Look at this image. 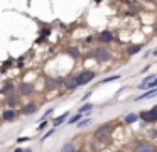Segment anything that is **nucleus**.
Segmentation results:
<instances>
[{"instance_id": "obj_1", "label": "nucleus", "mask_w": 157, "mask_h": 152, "mask_svg": "<svg viewBox=\"0 0 157 152\" xmlns=\"http://www.w3.org/2000/svg\"><path fill=\"white\" fill-rule=\"evenodd\" d=\"M112 132H113V125L112 123L100 125V127L96 128V132H95V138L100 140V142H106V138L112 135Z\"/></svg>"}, {"instance_id": "obj_2", "label": "nucleus", "mask_w": 157, "mask_h": 152, "mask_svg": "<svg viewBox=\"0 0 157 152\" xmlns=\"http://www.w3.org/2000/svg\"><path fill=\"white\" fill-rule=\"evenodd\" d=\"M139 118H142L144 122H149V123L157 122V105H155L154 108H150V110L140 111V113H139Z\"/></svg>"}, {"instance_id": "obj_3", "label": "nucleus", "mask_w": 157, "mask_h": 152, "mask_svg": "<svg viewBox=\"0 0 157 152\" xmlns=\"http://www.w3.org/2000/svg\"><path fill=\"white\" fill-rule=\"evenodd\" d=\"M95 57L100 61V63H108L110 59H112V54H110L108 49H105V47H98V49H95Z\"/></svg>"}, {"instance_id": "obj_4", "label": "nucleus", "mask_w": 157, "mask_h": 152, "mask_svg": "<svg viewBox=\"0 0 157 152\" xmlns=\"http://www.w3.org/2000/svg\"><path fill=\"white\" fill-rule=\"evenodd\" d=\"M76 78H78V84L83 86V84H86V83L95 80V73H93V71H81L79 74H76Z\"/></svg>"}, {"instance_id": "obj_5", "label": "nucleus", "mask_w": 157, "mask_h": 152, "mask_svg": "<svg viewBox=\"0 0 157 152\" xmlns=\"http://www.w3.org/2000/svg\"><path fill=\"white\" fill-rule=\"evenodd\" d=\"M133 150H137V152H154L155 147H154L152 144H149V142H137Z\"/></svg>"}, {"instance_id": "obj_6", "label": "nucleus", "mask_w": 157, "mask_h": 152, "mask_svg": "<svg viewBox=\"0 0 157 152\" xmlns=\"http://www.w3.org/2000/svg\"><path fill=\"white\" fill-rule=\"evenodd\" d=\"M78 86H79V84H78V78H76V74H75V76H68L64 80V88H66V90L75 91Z\"/></svg>"}, {"instance_id": "obj_7", "label": "nucleus", "mask_w": 157, "mask_h": 152, "mask_svg": "<svg viewBox=\"0 0 157 152\" xmlns=\"http://www.w3.org/2000/svg\"><path fill=\"white\" fill-rule=\"evenodd\" d=\"M113 39H115V36H113L110 30H103V32L98 34V41H100V42H103V44H110Z\"/></svg>"}, {"instance_id": "obj_8", "label": "nucleus", "mask_w": 157, "mask_h": 152, "mask_svg": "<svg viewBox=\"0 0 157 152\" xmlns=\"http://www.w3.org/2000/svg\"><path fill=\"white\" fill-rule=\"evenodd\" d=\"M32 91H34V84H32V83H21V84H19V93L24 95V96L31 95Z\"/></svg>"}, {"instance_id": "obj_9", "label": "nucleus", "mask_w": 157, "mask_h": 152, "mask_svg": "<svg viewBox=\"0 0 157 152\" xmlns=\"http://www.w3.org/2000/svg\"><path fill=\"white\" fill-rule=\"evenodd\" d=\"M36 110H37V105L27 103V105H24V107H22L21 113H22V115H31V113H36Z\"/></svg>"}, {"instance_id": "obj_10", "label": "nucleus", "mask_w": 157, "mask_h": 152, "mask_svg": "<svg viewBox=\"0 0 157 152\" xmlns=\"http://www.w3.org/2000/svg\"><path fill=\"white\" fill-rule=\"evenodd\" d=\"M155 95H157V88H149V91H145V93H142L140 96H137L135 101H139V100H147V98H152V96H155Z\"/></svg>"}, {"instance_id": "obj_11", "label": "nucleus", "mask_w": 157, "mask_h": 152, "mask_svg": "<svg viewBox=\"0 0 157 152\" xmlns=\"http://www.w3.org/2000/svg\"><path fill=\"white\" fill-rule=\"evenodd\" d=\"M59 83H61V78H48L46 80V88L48 90H54L56 86H59Z\"/></svg>"}, {"instance_id": "obj_12", "label": "nucleus", "mask_w": 157, "mask_h": 152, "mask_svg": "<svg viewBox=\"0 0 157 152\" xmlns=\"http://www.w3.org/2000/svg\"><path fill=\"white\" fill-rule=\"evenodd\" d=\"M2 117H4V120H5V122H14V120H15V117H17V111H15L14 108H10V110H5Z\"/></svg>"}, {"instance_id": "obj_13", "label": "nucleus", "mask_w": 157, "mask_h": 152, "mask_svg": "<svg viewBox=\"0 0 157 152\" xmlns=\"http://www.w3.org/2000/svg\"><path fill=\"white\" fill-rule=\"evenodd\" d=\"M5 103H7L10 108H15V107L19 105V96H15V95H10V96L7 98V101H5Z\"/></svg>"}, {"instance_id": "obj_14", "label": "nucleus", "mask_w": 157, "mask_h": 152, "mask_svg": "<svg viewBox=\"0 0 157 152\" xmlns=\"http://www.w3.org/2000/svg\"><path fill=\"white\" fill-rule=\"evenodd\" d=\"M137 120H139V113H128L125 118H123L125 123H135Z\"/></svg>"}, {"instance_id": "obj_15", "label": "nucleus", "mask_w": 157, "mask_h": 152, "mask_svg": "<svg viewBox=\"0 0 157 152\" xmlns=\"http://www.w3.org/2000/svg\"><path fill=\"white\" fill-rule=\"evenodd\" d=\"M140 49H142V46H140V44H133V46H130L128 49H127V54H128V56H132V54H137Z\"/></svg>"}, {"instance_id": "obj_16", "label": "nucleus", "mask_w": 157, "mask_h": 152, "mask_svg": "<svg viewBox=\"0 0 157 152\" xmlns=\"http://www.w3.org/2000/svg\"><path fill=\"white\" fill-rule=\"evenodd\" d=\"M66 117H69V113H68V111H66V113H63L59 118H54V127H58V125L64 123V122H66Z\"/></svg>"}, {"instance_id": "obj_17", "label": "nucleus", "mask_w": 157, "mask_h": 152, "mask_svg": "<svg viewBox=\"0 0 157 152\" xmlns=\"http://www.w3.org/2000/svg\"><path fill=\"white\" fill-rule=\"evenodd\" d=\"M2 91H4L5 95H12V93H14V84H12V83H5V86H4V90H2Z\"/></svg>"}, {"instance_id": "obj_18", "label": "nucleus", "mask_w": 157, "mask_h": 152, "mask_svg": "<svg viewBox=\"0 0 157 152\" xmlns=\"http://www.w3.org/2000/svg\"><path fill=\"white\" fill-rule=\"evenodd\" d=\"M93 110V103H85L83 107H79V113H86V111Z\"/></svg>"}, {"instance_id": "obj_19", "label": "nucleus", "mask_w": 157, "mask_h": 152, "mask_svg": "<svg viewBox=\"0 0 157 152\" xmlns=\"http://www.w3.org/2000/svg\"><path fill=\"white\" fill-rule=\"evenodd\" d=\"M61 150H63V152L76 150V145H75V144H66V145H63V147H61Z\"/></svg>"}, {"instance_id": "obj_20", "label": "nucleus", "mask_w": 157, "mask_h": 152, "mask_svg": "<svg viewBox=\"0 0 157 152\" xmlns=\"http://www.w3.org/2000/svg\"><path fill=\"white\" fill-rule=\"evenodd\" d=\"M120 74H113V76H108V78H105V80H101V83H110V81H115V80H120Z\"/></svg>"}, {"instance_id": "obj_21", "label": "nucleus", "mask_w": 157, "mask_h": 152, "mask_svg": "<svg viewBox=\"0 0 157 152\" xmlns=\"http://www.w3.org/2000/svg\"><path fill=\"white\" fill-rule=\"evenodd\" d=\"M91 122H93L91 118H86V120H81V122L78 123V127H79V128H85V127H88V125L91 123Z\"/></svg>"}, {"instance_id": "obj_22", "label": "nucleus", "mask_w": 157, "mask_h": 152, "mask_svg": "<svg viewBox=\"0 0 157 152\" xmlns=\"http://www.w3.org/2000/svg\"><path fill=\"white\" fill-rule=\"evenodd\" d=\"M81 117H83V113H79V111H78V113H76L75 117H71L69 123H76V122H79V120H81Z\"/></svg>"}, {"instance_id": "obj_23", "label": "nucleus", "mask_w": 157, "mask_h": 152, "mask_svg": "<svg viewBox=\"0 0 157 152\" xmlns=\"http://www.w3.org/2000/svg\"><path fill=\"white\" fill-rule=\"evenodd\" d=\"M54 130H56V128H51V130H49V132H46V135H44V137H42V140H46V138H48V137H51V135L54 134Z\"/></svg>"}, {"instance_id": "obj_24", "label": "nucleus", "mask_w": 157, "mask_h": 152, "mask_svg": "<svg viewBox=\"0 0 157 152\" xmlns=\"http://www.w3.org/2000/svg\"><path fill=\"white\" fill-rule=\"evenodd\" d=\"M69 54H71V56H75V57H78V51H76V49L69 51Z\"/></svg>"}, {"instance_id": "obj_25", "label": "nucleus", "mask_w": 157, "mask_h": 152, "mask_svg": "<svg viewBox=\"0 0 157 152\" xmlns=\"http://www.w3.org/2000/svg\"><path fill=\"white\" fill-rule=\"evenodd\" d=\"M27 140H31L29 137H22V138H19V142H27Z\"/></svg>"}, {"instance_id": "obj_26", "label": "nucleus", "mask_w": 157, "mask_h": 152, "mask_svg": "<svg viewBox=\"0 0 157 152\" xmlns=\"http://www.w3.org/2000/svg\"><path fill=\"white\" fill-rule=\"evenodd\" d=\"M152 137H157V128H152Z\"/></svg>"}, {"instance_id": "obj_27", "label": "nucleus", "mask_w": 157, "mask_h": 152, "mask_svg": "<svg viewBox=\"0 0 157 152\" xmlns=\"http://www.w3.org/2000/svg\"><path fill=\"white\" fill-rule=\"evenodd\" d=\"M144 2H149V3H154L155 0H144Z\"/></svg>"}, {"instance_id": "obj_28", "label": "nucleus", "mask_w": 157, "mask_h": 152, "mask_svg": "<svg viewBox=\"0 0 157 152\" xmlns=\"http://www.w3.org/2000/svg\"><path fill=\"white\" fill-rule=\"evenodd\" d=\"M152 54H154V56H157V49H154V53H152Z\"/></svg>"}, {"instance_id": "obj_29", "label": "nucleus", "mask_w": 157, "mask_h": 152, "mask_svg": "<svg viewBox=\"0 0 157 152\" xmlns=\"http://www.w3.org/2000/svg\"><path fill=\"white\" fill-rule=\"evenodd\" d=\"M96 2H101V0H96Z\"/></svg>"}]
</instances>
